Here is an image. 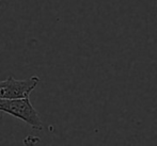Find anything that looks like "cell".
Instances as JSON below:
<instances>
[{
  "label": "cell",
  "instance_id": "2",
  "mask_svg": "<svg viewBox=\"0 0 157 146\" xmlns=\"http://www.w3.org/2000/svg\"><path fill=\"white\" fill-rule=\"evenodd\" d=\"M40 83L37 76H32L25 80H17L10 76L0 81V99H16L29 97L30 93Z\"/></svg>",
  "mask_w": 157,
  "mask_h": 146
},
{
  "label": "cell",
  "instance_id": "1",
  "mask_svg": "<svg viewBox=\"0 0 157 146\" xmlns=\"http://www.w3.org/2000/svg\"><path fill=\"white\" fill-rule=\"evenodd\" d=\"M0 111L21 119L35 130L43 129V122L41 116L30 103L29 97L16 99H0Z\"/></svg>",
  "mask_w": 157,
  "mask_h": 146
},
{
  "label": "cell",
  "instance_id": "3",
  "mask_svg": "<svg viewBox=\"0 0 157 146\" xmlns=\"http://www.w3.org/2000/svg\"><path fill=\"white\" fill-rule=\"evenodd\" d=\"M1 115H2V111H0V118H1Z\"/></svg>",
  "mask_w": 157,
  "mask_h": 146
}]
</instances>
